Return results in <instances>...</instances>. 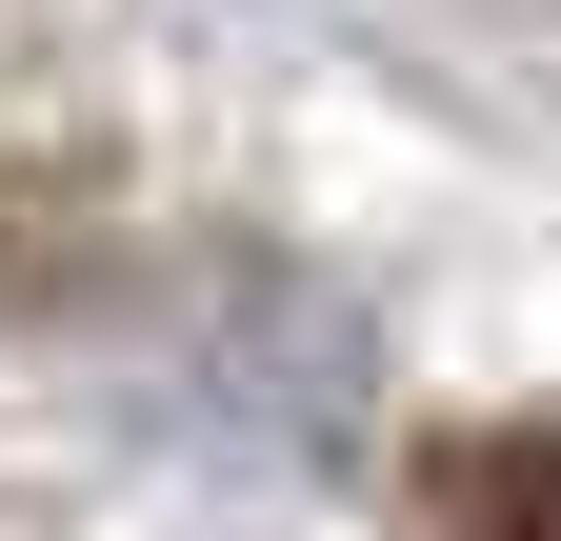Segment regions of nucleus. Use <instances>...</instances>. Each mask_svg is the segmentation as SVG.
Returning <instances> with one entry per match:
<instances>
[{"instance_id": "obj_1", "label": "nucleus", "mask_w": 561, "mask_h": 541, "mask_svg": "<svg viewBox=\"0 0 561 541\" xmlns=\"http://www.w3.org/2000/svg\"><path fill=\"white\" fill-rule=\"evenodd\" d=\"M442 521H481V541H561V441H481V461H442Z\"/></svg>"}]
</instances>
